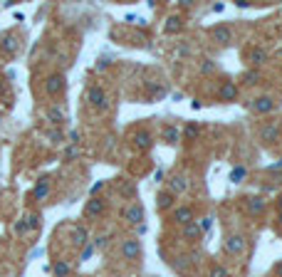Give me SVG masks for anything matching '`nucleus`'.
<instances>
[{"instance_id":"f257e3e1","label":"nucleus","mask_w":282,"mask_h":277,"mask_svg":"<svg viewBox=\"0 0 282 277\" xmlns=\"http://www.w3.org/2000/svg\"><path fill=\"white\" fill-rule=\"evenodd\" d=\"M87 102H89L97 111L109 109V97H107V92H104L99 85H92V87L87 89Z\"/></svg>"},{"instance_id":"f03ea898","label":"nucleus","mask_w":282,"mask_h":277,"mask_svg":"<svg viewBox=\"0 0 282 277\" xmlns=\"http://www.w3.org/2000/svg\"><path fill=\"white\" fill-rule=\"evenodd\" d=\"M122 257H127V260H139V257H141V243L134 240V237L124 240V243H122Z\"/></svg>"},{"instance_id":"7ed1b4c3","label":"nucleus","mask_w":282,"mask_h":277,"mask_svg":"<svg viewBox=\"0 0 282 277\" xmlns=\"http://www.w3.org/2000/svg\"><path fill=\"white\" fill-rule=\"evenodd\" d=\"M245 250V237L243 235H228L225 237V253L228 255H240Z\"/></svg>"},{"instance_id":"20e7f679","label":"nucleus","mask_w":282,"mask_h":277,"mask_svg":"<svg viewBox=\"0 0 282 277\" xmlns=\"http://www.w3.org/2000/svg\"><path fill=\"white\" fill-rule=\"evenodd\" d=\"M124 218H127L129 223H134V225H141V220H144V206H141L139 201L129 203V208L124 211Z\"/></svg>"},{"instance_id":"39448f33","label":"nucleus","mask_w":282,"mask_h":277,"mask_svg":"<svg viewBox=\"0 0 282 277\" xmlns=\"http://www.w3.org/2000/svg\"><path fill=\"white\" fill-rule=\"evenodd\" d=\"M45 116L50 119V124H55V127H62L67 119H65V111H62V107H57V104H50L47 109H45Z\"/></svg>"},{"instance_id":"423d86ee","label":"nucleus","mask_w":282,"mask_h":277,"mask_svg":"<svg viewBox=\"0 0 282 277\" xmlns=\"http://www.w3.org/2000/svg\"><path fill=\"white\" fill-rule=\"evenodd\" d=\"M104 213V201H102V198H92V201L85 206V215L92 220V218H99Z\"/></svg>"},{"instance_id":"0eeeda50","label":"nucleus","mask_w":282,"mask_h":277,"mask_svg":"<svg viewBox=\"0 0 282 277\" xmlns=\"http://www.w3.org/2000/svg\"><path fill=\"white\" fill-rule=\"evenodd\" d=\"M62 89H65V77H62V74L47 77V94L57 97V94H62Z\"/></svg>"},{"instance_id":"6e6552de","label":"nucleus","mask_w":282,"mask_h":277,"mask_svg":"<svg viewBox=\"0 0 282 277\" xmlns=\"http://www.w3.org/2000/svg\"><path fill=\"white\" fill-rule=\"evenodd\" d=\"M188 178L186 176H181V173H176V176H171L169 178V191L171 193H183V191H188Z\"/></svg>"},{"instance_id":"1a4fd4ad","label":"nucleus","mask_w":282,"mask_h":277,"mask_svg":"<svg viewBox=\"0 0 282 277\" xmlns=\"http://www.w3.org/2000/svg\"><path fill=\"white\" fill-rule=\"evenodd\" d=\"M72 243H74L77 248H85V245L89 243V233H87L82 225H74V228H72Z\"/></svg>"},{"instance_id":"9d476101","label":"nucleus","mask_w":282,"mask_h":277,"mask_svg":"<svg viewBox=\"0 0 282 277\" xmlns=\"http://www.w3.org/2000/svg\"><path fill=\"white\" fill-rule=\"evenodd\" d=\"M277 139H280V124H277V122H270V124L262 129V141H265V144H277Z\"/></svg>"},{"instance_id":"9b49d317","label":"nucleus","mask_w":282,"mask_h":277,"mask_svg":"<svg viewBox=\"0 0 282 277\" xmlns=\"http://www.w3.org/2000/svg\"><path fill=\"white\" fill-rule=\"evenodd\" d=\"M47 195H50V181H47V178H40V183L35 186V193H32V198H35L37 203H43Z\"/></svg>"},{"instance_id":"f8f14e48","label":"nucleus","mask_w":282,"mask_h":277,"mask_svg":"<svg viewBox=\"0 0 282 277\" xmlns=\"http://www.w3.org/2000/svg\"><path fill=\"white\" fill-rule=\"evenodd\" d=\"M211 35H213V40H216L218 45H228V43H230V37H233V32H230V27H228V25H220V27H216Z\"/></svg>"},{"instance_id":"ddd939ff","label":"nucleus","mask_w":282,"mask_h":277,"mask_svg":"<svg viewBox=\"0 0 282 277\" xmlns=\"http://www.w3.org/2000/svg\"><path fill=\"white\" fill-rule=\"evenodd\" d=\"M253 109H255L258 114H267V111L275 109V99H272V97H258L255 104H253Z\"/></svg>"},{"instance_id":"4468645a","label":"nucleus","mask_w":282,"mask_h":277,"mask_svg":"<svg viewBox=\"0 0 282 277\" xmlns=\"http://www.w3.org/2000/svg\"><path fill=\"white\" fill-rule=\"evenodd\" d=\"M174 220H176V223H181V225H186V223H191V220H193V211H191L188 206H181V208H176V211H174Z\"/></svg>"},{"instance_id":"2eb2a0df","label":"nucleus","mask_w":282,"mask_h":277,"mask_svg":"<svg viewBox=\"0 0 282 277\" xmlns=\"http://www.w3.org/2000/svg\"><path fill=\"white\" fill-rule=\"evenodd\" d=\"M218 97H220L223 102H233V99L238 97V87H235L233 82H225V85L220 87V92H218Z\"/></svg>"},{"instance_id":"dca6fc26","label":"nucleus","mask_w":282,"mask_h":277,"mask_svg":"<svg viewBox=\"0 0 282 277\" xmlns=\"http://www.w3.org/2000/svg\"><path fill=\"white\" fill-rule=\"evenodd\" d=\"M134 144H136V149H151L153 139H151V134H149V131H136Z\"/></svg>"},{"instance_id":"f3484780","label":"nucleus","mask_w":282,"mask_h":277,"mask_svg":"<svg viewBox=\"0 0 282 277\" xmlns=\"http://www.w3.org/2000/svg\"><path fill=\"white\" fill-rule=\"evenodd\" d=\"M265 211V201H262V198H250V201H248V213L250 215H260Z\"/></svg>"},{"instance_id":"a211bd4d","label":"nucleus","mask_w":282,"mask_h":277,"mask_svg":"<svg viewBox=\"0 0 282 277\" xmlns=\"http://www.w3.org/2000/svg\"><path fill=\"white\" fill-rule=\"evenodd\" d=\"M265 60H267V52L262 47H253L250 55H248V62H253V64H262Z\"/></svg>"},{"instance_id":"6ab92c4d","label":"nucleus","mask_w":282,"mask_h":277,"mask_svg":"<svg viewBox=\"0 0 282 277\" xmlns=\"http://www.w3.org/2000/svg\"><path fill=\"white\" fill-rule=\"evenodd\" d=\"M52 272H55V277H67V275L72 272V267H69L67 260H57L55 267H52Z\"/></svg>"},{"instance_id":"aec40b11","label":"nucleus","mask_w":282,"mask_h":277,"mask_svg":"<svg viewBox=\"0 0 282 277\" xmlns=\"http://www.w3.org/2000/svg\"><path fill=\"white\" fill-rule=\"evenodd\" d=\"M174 206V193L171 191H161L158 193V208L164 211V208H171Z\"/></svg>"},{"instance_id":"412c9836","label":"nucleus","mask_w":282,"mask_h":277,"mask_svg":"<svg viewBox=\"0 0 282 277\" xmlns=\"http://www.w3.org/2000/svg\"><path fill=\"white\" fill-rule=\"evenodd\" d=\"M183 235H186V237H191V240H195V237L200 235V228H198V223H195V220L186 223V230H183Z\"/></svg>"},{"instance_id":"4be33fe9","label":"nucleus","mask_w":282,"mask_h":277,"mask_svg":"<svg viewBox=\"0 0 282 277\" xmlns=\"http://www.w3.org/2000/svg\"><path fill=\"white\" fill-rule=\"evenodd\" d=\"M248 176V169L245 166H238V169H233V173H230V181L233 183H240V181H243Z\"/></svg>"},{"instance_id":"5701e85b","label":"nucleus","mask_w":282,"mask_h":277,"mask_svg":"<svg viewBox=\"0 0 282 277\" xmlns=\"http://www.w3.org/2000/svg\"><path fill=\"white\" fill-rule=\"evenodd\" d=\"M176 30H181V18L178 15H174V18L166 20V32H176Z\"/></svg>"},{"instance_id":"b1692460","label":"nucleus","mask_w":282,"mask_h":277,"mask_svg":"<svg viewBox=\"0 0 282 277\" xmlns=\"http://www.w3.org/2000/svg\"><path fill=\"white\" fill-rule=\"evenodd\" d=\"M164 139H166L169 144H178V129H176V127H169V129L164 131Z\"/></svg>"},{"instance_id":"393cba45","label":"nucleus","mask_w":282,"mask_h":277,"mask_svg":"<svg viewBox=\"0 0 282 277\" xmlns=\"http://www.w3.org/2000/svg\"><path fill=\"white\" fill-rule=\"evenodd\" d=\"M208 277H230V272H228L225 267H220V265H213V267L208 270Z\"/></svg>"},{"instance_id":"a878e982","label":"nucleus","mask_w":282,"mask_h":277,"mask_svg":"<svg viewBox=\"0 0 282 277\" xmlns=\"http://www.w3.org/2000/svg\"><path fill=\"white\" fill-rule=\"evenodd\" d=\"M94 250H97V248H94L92 243H89V245H85V248H82V253H79V260H82V262H85V260H89V257L94 255Z\"/></svg>"},{"instance_id":"bb28decb","label":"nucleus","mask_w":282,"mask_h":277,"mask_svg":"<svg viewBox=\"0 0 282 277\" xmlns=\"http://www.w3.org/2000/svg\"><path fill=\"white\" fill-rule=\"evenodd\" d=\"M47 139H50V141H55V144H60L65 136H62V131H60V129H50V131H47Z\"/></svg>"},{"instance_id":"cd10ccee","label":"nucleus","mask_w":282,"mask_h":277,"mask_svg":"<svg viewBox=\"0 0 282 277\" xmlns=\"http://www.w3.org/2000/svg\"><path fill=\"white\" fill-rule=\"evenodd\" d=\"M37 225H40V215L37 213H32V215L25 218V228H37Z\"/></svg>"},{"instance_id":"c85d7f7f","label":"nucleus","mask_w":282,"mask_h":277,"mask_svg":"<svg viewBox=\"0 0 282 277\" xmlns=\"http://www.w3.org/2000/svg\"><path fill=\"white\" fill-rule=\"evenodd\" d=\"M211 225H213V218H211V215H206V218H200V223H198L200 233H203V230H211Z\"/></svg>"},{"instance_id":"c756f323","label":"nucleus","mask_w":282,"mask_h":277,"mask_svg":"<svg viewBox=\"0 0 282 277\" xmlns=\"http://www.w3.org/2000/svg\"><path fill=\"white\" fill-rule=\"evenodd\" d=\"M65 156H67V158H77V156H79V149H77V146H67Z\"/></svg>"},{"instance_id":"7c9ffc66","label":"nucleus","mask_w":282,"mask_h":277,"mask_svg":"<svg viewBox=\"0 0 282 277\" xmlns=\"http://www.w3.org/2000/svg\"><path fill=\"white\" fill-rule=\"evenodd\" d=\"M107 243H109V237H107V235H102L99 240L94 243V248H107Z\"/></svg>"},{"instance_id":"2f4dec72","label":"nucleus","mask_w":282,"mask_h":277,"mask_svg":"<svg viewBox=\"0 0 282 277\" xmlns=\"http://www.w3.org/2000/svg\"><path fill=\"white\" fill-rule=\"evenodd\" d=\"M186 136H188V139H195V136H198V129H195V127H188V129H186Z\"/></svg>"},{"instance_id":"473e14b6","label":"nucleus","mask_w":282,"mask_h":277,"mask_svg":"<svg viewBox=\"0 0 282 277\" xmlns=\"http://www.w3.org/2000/svg\"><path fill=\"white\" fill-rule=\"evenodd\" d=\"M69 144H72V146L79 144V131H72V134H69Z\"/></svg>"},{"instance_id":"72a5a7b5","label":"nucleus","mask_w":282,"mask_h":277,"mask_svg":"<svg viewBox=\"0 0 282 277\" xmlns=\"http://www.w3.org/2000/svg\"><path fill=\"white\" fill-rule=\"evenodd\" d=\"M245 79H250V85H255V79H258V72H248Z\"/></svg>"},{"instance_id":"f704fd0d","label":"nucleus","mask_w":282,"mask_h":277,"mask_svg":"<svg viewBox=\"0 0 282 277\" xmlns=\"http://www.w3.org/2000/svg\"><path fill=\"white\" fill-rule=\"evenodd\" d=\"M280 169H282V158H280L277 164H272V166H270V171H280Z\"/></svg>"},{"instance_id":"c9c22d12","label":"nucleus","mask_w":282,"mask_h":277,"mask_svg":"<svg viewBox=\"0 0 282 277\" xmlns=\"http://www.w3.org/2000/svg\"><path fill=\"white\" fill-rule=\"evenodd\" d=\"M216 69V64L213 62H208V64H203V72H213Z\"/></svg>"},{"instance_id":"e433bc0d","label":"nucleus","mask_w":282,"mask_h":277,"mask_svg":"<svg viewBox=\"0 0 282 277\" xmlns=\"http://www.w3.org/2000/svg\"><path fill=\"white\" fill-rule=\"evenodd\" d=\"M275 272H277V275H280V277H282V262H280V265H277V267H275Z\"/></svg>"},{"instance_id":"4c0bfd02","label":"nucleus","mask_w":282,"mask_h":277,"mask_svg":"<svg viewBox=\"0 0 282 277\" xmlns=\"http://www.w3.org/2000/svg\"><path fill=\"white\" fill-rule=\"evenodd\" d=\"M277 206H280V211H282V195H280V201H277Z\"/></svg>"},{"instance_id":"58836bf2","label":"nucleus","mask_w":282,"mask_h":277,"mask_svg":"<svg viewBox=\"0 0 282 277\" xmlns=\"http://www.w3.org/2000/svg\"><path fill=\"white\" fill-rule=\"evenodd\" d=\"M280 225H282V211H280Z\"/></svg>"}]
</instances>
